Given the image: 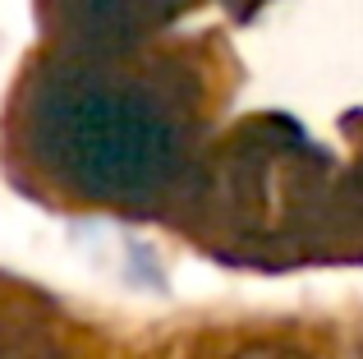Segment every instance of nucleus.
<instances>
[{
    "mask_svg": "<svg viewBox=\"0 0 363 359\" xmlns=\"http://www.w3.org/2000/svg\"><path fill=\"white\" fill-rule=\"evenodd\" d=\"M240 359H303L294 350H281V346H257V350H244Z\"/></svg>",
    "mask_w": 363,
    "mask_h": 359,
    "instance_id": "obj_1",
    "label": "nucleus"
}]
</instances>
